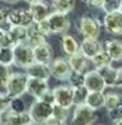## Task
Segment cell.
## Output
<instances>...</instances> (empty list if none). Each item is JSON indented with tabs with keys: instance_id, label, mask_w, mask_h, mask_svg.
I'll use <instances>...</instances> for the list:
<instances>
[{
	"instance_id": "1",
	"label": "cell",
	"mask_w": 122,
	"mask_h": 125,
	"mask_svg": "<svg viewBox=\"0 0 122 125\" xmlns=\"http://www.w3.org/2000/svg\"><path fill=\"white\" fill-rule=\"evenodd\" d=\"M28 75L25 72H11L5 85V93L10 97L23 96L26 93Z\"/></svg>"
},
{
	"instance_id": "2",
	"label": "cell",
	"mask_w": 122,
	"mask_h": 125,
	"mask_svg": "<svg viewBox=\"0 0 122 125\" xmlns=\"http://www.w3.org/2000/svg\"><path fill=\"white\" fill-rule=\"evenodd\" d=\"M28 112L31 115L34 124H46L53 113V105L41 99H35V101L28 108Z\"/></svg>"
},
{
	"instance_id": "3",
	"label": "cell",
	"mask_w": 122,
	"mask_h": 125,
	"mask_svg": "<svg viewBox=\"0 0 122 125\" xmlns=\"http://www.w3.org/2000/svg\"><path fill=\"white\" fill-rule=\"evenodd\" d=\"M13 49V65L19 69H25L30 65L32 62H35L32 46L28 42L17 43L12 47Z\"/></svg>"
},
{
	"instance_id": "4",
	"label": "cell",
	"mask_w": 122,
	"mask_h": 125,
	"mask_svg": "<svg viewBox=\"0 0 122 125\" xmlns=\"http://www.w3.org/2000/svg\"><path fill=\"white\" fill-rule=\"evenodd\" d=\"M97 113L86 104L76 105L71 123L76 125H92L97 122Z\"/></svg>"
},
{
	"instance_id": "5",
	"label": "cell",
	"mask_w": 122,
	"mask_h": 125,
	"mask_svg": "<svg viewBox=\"0 0 122 125\" xmlns=\"http://www.w3.org/2000/svg\"><path fill=\"white\" fill-rule=\"evenodd\" d=\"M49 23V28L52 34H65L71 28V19L68 13L60 12V11H50L47 17Z\"/></svg>"
},
{
	"instance_id": "6",
	"label": "cell",
	"mask_w": 122,
	"mask_h": 125,
	"mask_svg": "<svg viewBox=\"0 0 122 125\" xmlns=\"http://www.w3.org/2000/svg\"><path fill=\"white\" fill-rule=\"evenodd\" d=\"M78 30L83 37L98 39L101 34V23L92 16H83L78 22Z\"/></svg>"
},
{
	"instance_id": "7",
	"label": "cell",
	"mask_w": 122,
	"mask_h": 125,
	"mask_svg": "<svg viewBox=\"0 0 122 125\" xmlns=\"http://www.w3.org/2000/svg\"><path fill=\"white\" fill-rule=\"evenodd\" d=\"M7 24L9 25H22V27H30L34 24V18L29 9L19 7L13 9L7 12Z\"/></svg>"
},
{
	"instance_id": "8",
	"label": "cell",
	"mask_w": 122,
	"mask_h": 125,
	"mask_svg": "<svg viewBox=\"0 0 122 125\" xmlns=\"http://www.w3.org/2000/svg\"><path fill=\"white\" fill-rule=\"evenodd\" d=\"M54 95V104H58L60 106L72 108L73 105V87L70 84H60L52 89Z\"/></svg>"
},
{
	"instance_id": "9",
	"label": "cell",
	"mask_w": 122,
	"mask_h": 125,
	"mask_svg": "<svg viewBox=\"0 0 122 125\" xmlns=\"http://www.w3.org/2000/svg\"><path fill=\"white\" fill-rule=\"evenodd\" d=\"M49 71H50L52 77L63 82V81H67L72 70L66 58H54L49 62Z\"/></svg>"
},
{
	"instance_id": "10",
	"label": "cell",
	"mask_w": 122,
	"mask_h": 125,
	"mask_svg": "<svg viewBox=\"0 0 122 125\" xmlns=\"http://www.w3.org/2000/svg\"><path fill=\"white\" fill-rule=\"evenodd\" d=\"M103 27L110 35H115V36L122 35V15L120 13V11L104 13Z\"/></svg>"
},
{
	"instance_id": "11",
	"label": "cell",
	"mask_w": 122,
	"mask_h": 125,
	"mask_svg": "<svg viewBox=\"0 0 122 125\" xmlns=\"http://www.w3.org/2000/svg\"><path fill=\"white\" fill-rule=\"evenodd\" d=\"M49 84L47 79L42 78H36V77H28L26 81V93L34 99H40L43 94L48 92Z\"/></svg>"
},
{
	"instance_id": "12",
	"label": "cell",
	"mask_w": 122,
	"mask_h": 125,
	"mask_svg": "<svg viewBox=\"0 0 122 125\" xmlns=\"http://www.w3.org/2000/svg\"><path fill=\"white\" fill-rule=\"evenodd\" d=\"M84 85L89 89V92H104V89L107 88L104 79L102 78L97 69L89 70L85 72Z\"/></svg>"
},
{
	"instance_id": "13",
	"label": "cell",
	"mask_w": 122,
	"mask_h": 125,
	"mask_svg": "<svg viewBox=\"0 0 122 125\" xmlns=\"http://www.w3.org/2000/svg\"><path fill=\"white\" fill-rule=\"evenodd\" d=\"M2 124L9 125H30L34 124L31 115L29 112H23V113H16L12 111H6L4 113V119Z\"/></svg>"
},
{
	"instance_id": "14",
	"label": "cell",
	"mask_w": 122,
	"mask_h": 125,
	"mask_svg": "<svg viewBox=\"0 0 122 125\" xmlns=\"http://www.w3.org/2000/svg\"><path fill=\"white\" fill-rule=\"evenodd\" d=\"M32 52H34V58L35 62L48 64L54 59V51L53 47L50 46L48 42L41 43V45H36L32 47Z\"/></svg>"
},
{
	"instance_id": "15",
	"label": "cell",
	"mask_w": 122,
	"mask_h": 125,
	"mask_svg": "<svg viewBox=\"0 0 122 125\" xmlns=\"http://www.w3.org/2000/svg\"><path fill=\"white\" fill-rule=\"evenodd\" d=\"M80 52L89 59H91L93 55H96L98 52L103 49V45L98 41V39L95 37H83V41L79 47Z\"/></svg>"
},
{
	"instance_id": "16",
	"label": "cell",
	"mask_w": 122,
	"mask_h": 125,
	"mask_svg": "<svg viewBox=\"0 0 122 125\" xmlns=\"http://www.w3.org/2000/svg\"><path fill=\"white\" fill-rule=\"evenodd\" d=\"M24 70H25V73L28 75V77L42 78V79H47V81L50 77V71H49V65L48 64L32 62Z\"/></svg>"
},
{
	"instance_id": "17",
	"label": "cell",
	"mask_w": 122,
	"mask_h": 125,
	"mask_svg": "<svg viewBox=\"0 0 122 125\" xmlns=\"http://www.w3.org/2000/svg\"><path fill=\"white\" fill-rule=\"evenodd\" d=\"M89 58H86L80 49L72 55L67 57V62L70 64V67L72 71H79V72H86L89 69Z\"/></svg>"
},
{
	"instance_id": "18",
	"label": "cell",
	"mask_w": 122,
	"mask_h": 125,
	"mask_svg": "<svg viewBox=\"0 0 122 125\" xmlns=\"http://www.w3.org/2000/svg\"><path fill=\"white\" fill-rule=\"evenodd\" d=\"M29 10L32 15V18H34V23L42 21V19H46L48 15L50 13L49 5L44 0H37V1L29 4Z\"/></svg>"
},
{
	"instance_id": "19",
	"label": "cell",
	"mask_w": 122,
	"mask_h": 125,
	"mask_svg": "<svg viewBox=\"0 0 122 125\" xmlns=\"http://www.w3.org/2000/svg\"><path fill=\"white\" fill-rule=\"evenodd\" d=\"M103 49L109 54L113 62H122V41L117 39L107 40L103 45Z\"/></svg>"
},
{
	"instance_id": "20",
	"label": "cell",
	"mask_w": 122,
	"mask_h": 125,
	"mask_svg": "<svg viewBox=\"0 0 122 125\" xmlns=\"http://www.w3.org/2000/svg\"><path fill=\"white\" fill-rule=\"evenodd\" d=\"M79 47H80V43L78 42V40H77L74 36H72V35H70L67 32L62 34V37H61V40H60V48H61V51H62V53L66 57L72 55L76 52H78L79 51Z\"/></svg>"
},
{
	"instance_id": "21",
	"label": "cell",
	"mask_w": 122,
	"mask_h": 125,
	"mask_svg": "<svg viewBox=\"0 0 122 125\" xmlns=\"http://www.w3.org/2000/svg\"><path fill=\"white\" fill-rule=\"evenodd\" d=\"M7 31H9V35L12 39L15 45L22 43V42H26L28 28L22 27V25H9Z\"/></svg>"
},
{
	"instance_id": "22",
	"label": "cell",
	"mask_w": 122,
	"mask_h": 125,
	"mask_svg": "<svg viewBox=\"0 0 122 125\" xmlns=\"http://www.w3.org/2000/svg\"><path fill=\"white\" fill-rule=\"evenodd\" d=\"M46 35H43L41 31L37 30V28L35 27V24H31L30 27H28V37H26V42L30 46H36V45H41L47 42Z\"/></svg>"
},
{
	"instance_id": "23",
	"label": "cell",
	"mask_w": 122,
	"mask_h": 125,
	"mask_svg": "<svg viewBox=\"0 0 122 125\" xmlns=\"http://www.w3.org/2000/svg\"><path fill=\"white\" fill-rule=\"evenodd\" d=\"M85 104L95 111L103 108L104 107V92H89Z\"/></svg>"
},
{
	"instance_id": "24",
	"label": "cell",
	"mask_w": 122,
	"mask_h": 125,
	"mask_svg": "<svg viewBox=\"0 0 122 125\" xmlns=\"http://www.w3.org/2000/svg\"><path fill=\"white\" fill-rule=\"evenodd\" d=\"M98 72L101 73L102 78L104 79V83L105 85L109 88H114L115 85V78H116V69L110 65H105V66H102V67H98L97 69Z\"/></svg>"
},
{
	"instance_id": "25",
	"label": "cell",
	"mask_w": 122,
	"mask_h": 125,
	"mask_svg": "<svg viewBox=\"0 0 122 125\" xmlns=\"http://www.w3.org/2000/svg\"><path fill=\"white\" fill-rule=\"evenodd\" d=\"M52 7L54 11L70 13L76 7V0H52Z\"/></svg>"
},
{
	"instance_id": "26",
	"label": "cell",
	"mask_w": 122,
	"mask_h": 125,
	"mask_svg": "<svg viewBox=\"0 0 122 125\" xmlns=\"http://www.w3.org/2000/svg\"><path fill=\"white\" fill-rule=\"evenodd\" d=\"M52 117H54L60 125H63L67 123L68 118H70V108L60 106L58 104H53V113Z\"/></svg>"
},
{
	"instance_id": "27",
	"label": "cell",
	"mask_w": 122,
	"mask_h": 125,
	"mask_svg": "<svg viewBox=\"0 0 122 125\" xmlns=\"http://www.w3.org/2000/svg\"><path fill=\"white\" fill-rule=\"evenodd\" d=\"M90 60H91L92 65L95 66V69H98V67H102V66H105V65H110L113 62L111 58L109 57V54L104 49H102L96 55H93Z\"/></svg>"
},
{
	"instance_id": "28",
	"label": "cell",
	"mask_w": 122,
	"mask_h": 125,
	"mask_svg": "<svg viewBox=\"0 0 122 125\" xmlns=\"http://www.w3.org/2000/svg\"><path fill=\"white\" fill-rule=\"evenodd\" d=\"M122 102V95L119 93H110L104 94V108H107V111L116 107L119 104Z\"/></svg>"
},
{
	"instance_id": "29",
	"label": "cell",
	"mask_w": 122,
	"mask_h": 125,
	"mask_svg": "<svg viewBox=\"0 0 122 125\" xmlns=\"http://www.w3.org/2000/svg\"><path fill=\"white\" fill-rule=\"evenodd\" d=\"M89 95V89L85 85H80L73 88V105H81L86 102V97Z\"/></svg>"
},
{
	"instance_id": "30",
	"label": "cell",
	"mask_w": 122,
	"mask_h": 125,
	"mask_svg": "<svg viewBox=\"0 0 122 125\" xmlns=\"http://www.w3.org/2000/svg\"><path fill=\"white\" fill-rule=\"evenodd\" d=\"M7 111H12L16 113H23L28 111V107H26L25 101L22 99V96H18V97H11L10 106Z\"/></svg>"
},
{
	"instance_id": "31",
	"label": "cell",
	"mask_w": 122,
	"mask_h": 125,
	"mask_svg": "<svg viewBox=\"0 0 122 125\" xmlns=\"http://www.w3.org/2000/svg\"><path fill=\"white\" fill-rule=\"evenodd\" d=\"M0 64L13 65V49L12 47H0Z\"/></svg>"
},
{
	"instance_id": "32",
	"label": "cell",
	"mask_w": 122,
	"mask_h": 125,
	"mask_svg": "<svg viewBox=\"0 0 122 125\" xmlns=\"http://www.w3.org/2000/svg\"><path fill=\"white\" fill-rule=\"evenodd\" d=\"M68 84L73 88L84 85L85 82V72H79V71H71L70 76L67 78Z\"/></svg>"
},
{
	"instance_id": "33",
	"label": "cell",
	"mask_w": 122,
	"mask_h": 125,
	"mask_svg": "<svg viewBox=\"0 0 122 125\" xmlns=\"http://www.w3.org/2000/svg\"><path fill=\"white\" fill-rule=\"evenodd\" d=\"M122 4V0H104L101 9L103 10L104 13H110V12H116L120 10Z\"/></svg>"
},
{
	"instance_id": "34",
	"label": "cell",
	"mask_w": 122,
	"mask_h": 125,
	"mask_svg": "<svg viewBox=\"0 0 122 125\" xmlns=\"http://www.w3.org/2000/svg\"><path fill=\"white\" fill-rule=\"evenodd\" d=\"M10 75H11V66L0 64V90L5 92V85Z\"/></svg>"
},
{
	"instance_id": "35",
	"label": "cell",
	"mask_w": 122,
	"mask_h": 125,
	"mask_svg": "<svg viewBox=\"0 0 122 125\" xmlns=\"http://www.w3.org/2000/svg\"><path fill=\"white\" fill-rule=\"evenodd\" d=\"M35 24V27L37 28V30L41 31L43 35H46V36H49L52 32H50V28H49V23H48V21L46 19H42V21H38V22H35L34 23Z\"/></svg>"
},
{
	"instance_id": "36",
	"label": "cell",
	"mask_w": 122,
	"mask_h": 125,
	"mask_svg": "<svg viewBox=\"0 0 122 125\" xmlns=\"http://www.w3.org/2000/svg\"><path fill=\"white\" fill-rule=\"evenodd\" d=\"M10 101H11V97L2 90H0V112L1 113H5L9 106H10Z\"/></svg>"
},
{
	"instance_id": "37",
	"label": "cell",
	"mask_w": 122,
	"mask_h": 125,
	"mask_svg": "<svg viewBox=\"0 0 122 125\" xmlns=\"http://www.w3.org/2000/svg\"><path fill=\"white\" fill-rule=\"evenodd\" d=\"M108 115H109V118H110L113 122H115V120L122 118V102L119 104L116 107L109 109V111H108Z\"/></svg>"
},
{
	"instance_id": "38",
	"label": "cell",
	"mask_w": 122,
	"mask_h": 125,
	"mask_svg": "<svg viewBox=\"0 0 122 125\" xmlns=\"http://www.w3.org/2000/svg\"><path fill=\"white\" fill-rule=\"evenodd\" d=\"M40 99L43 100V101H46V102H48V104H52V105H53V104H54V95H53L52 89H49L48 92H46Z\"/></svg>"
},
{
	"instance_id": "39",
	"label": "cell",
	"mask_w": 122,
	"mask_h": 125,
	"mask_svg": "<svg viewBox=\"0 0 122 125\" xmlns=\"http://www.w3.org/2000/svg\"><path fill=\"white\" fill-rule=\"evenodd\" d=\"M103 1L104 0H85L87 7H90V9H101Z\"/></svg>"
},
{
	"instance_id": "40",
	"label": "cell",
	"mask_w": 122,
	"mask_h": 125,
	"mask_svg": "<svg viewBox=\"0 0 122 125\" xmlns=\"http://www.w3.org/2000/svg\"><path fill=\"white\" fill-rule=\"evenodd\" d=\"M115 88H122V67L116 69V78H115Z\"/></svg>"
},
{
	"instance_id": "41",
	"label": "cell",
	"mask_w": 122,
	"mask_h": 125,
	"mask_svg": "<svg viewBox=\"0 0 122 125\" xmlns=\"http://www.w3.org/2000/svg\"><path fill=\"white\" fill-rule=\"evenodd\" d=\"M6 24H7V12L0 7V27L5 28Z\"/></svg>"
},
{
	"instance_id": "42",
	"label": "cell",
	"mask_w": 122,
	"mask_h": 125,
	"mask_svg": "<svg viewBox=\"0 0 122 125\" xmlns=\"http://www.w3.org/2000/svg\"><path fill=\"white\" fill-rule=\"evenodd\" d=\"M2 1L7 5H16V4L19 2V0H2Z\"/></svg>"
},
{
	"instance_id": "43",
	"label": "cell",
	"mask_w": 122,
	"mask_h": 125,
	"mask_svg": "<svg viewBox=\"0 0 122 125\" xmlns=\"http://www.w3.org/2000/svg\"><path fill=\"white\" fill-rule=\"evenodd\" d=\"M6 30H7V29H5V28H2V27H0V42H1V40H2V37H4V35L6 34Z\"/></svg>"
},
{
	"instance_id": "44",
	"label": "cell",
	"mask_w": 122,
	"mask_h": 125,
	"mask_svg": "<svg viewBox=\"0 0 122 125\" xmlns=\"http://www.w3.org/2000/svg\"><path fill=\"white\" fill-rule=\"evenodd\" d=\"M114 124L116 125H122V118H120V119H117V120H115V122H113Z\"/></svg>"
},
{
	"instance_id": "45",
	"label": "cell",
	"mask_w": 122,
	"mask_h": 125,
	"mask_svg": "<svg viewBox=\"0 0 122 125\" xmlns=\"http://www.w3.org/2000/svg\"><path fill=\"white\" fill-rule=\"evenodd\" d=\"M2 119H4V113L0 112V124H2Z\"/></svg>"
},
{
	"instance_id": "46",
	"label": "cell",
	"mask_w": 122,
	"mask_h": 125,
	"mask_svg": "<svg viewBox=\"0 0 122 125\" xmlns=\"http://www.w3.org/2000/svg\"><path fill=\"white\" fill-rule=\"evenodd\" d=\"M25 2H28V4H31V2H34V1H37V0H24Z\"/></svg>"
},
{
	"instance_id": "47",
	"label": "cell",
	"mask_w": 122,
	"mask_h": 125,
	"mask_svg": "<svg viewBox=\"0 0 122 125\" xmlns=\"http://www.w3.org/2000/svg\"><path fill=\"white\" fill-rule=\"evenodd\" d=\"M119 11H120V13L122 15V4H121V7H120V10H119Z\"/></svg>"
},
{
	"instance_id": "48",
	"label": "cell",
	"mask_w": 122,
	"mask_h": 125,
	"mask_svg": "<svg viewBox=\"0 0 122 125\" xmlns=\"http://www.w3.org/2000/svg\"><path fill=\"white\" fill-rule=\"evenodd\" d=\"M83 1H84V2H85V0H83Z\"/></svg>"
}]
</instances>
